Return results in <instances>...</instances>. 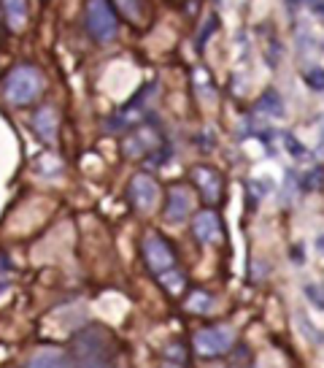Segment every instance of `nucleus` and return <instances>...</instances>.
<instances>
[{
  "instance_id": "obj_1",
  "label": "nucleus",
  "mask_w": 324,
  "mask_h": 368,
  "mask_svg": "<svg viewBox=\"0 0 324 368\" xmlns=\"http://www.w3.org/2000/svg\"><path fill=\"white\" fill-rule=\"evenodd\" d=\"M143 260L149 266V271L157 276V281L171 292V295H182L186 290V276L179 268V257L176 249L171 246L168 238H162L160 233H146L143 244H140Z\"/></svg>"
},
{
  "instance_id": "obj_2",
  "label": "nucleus",
  "mask_w": 324,
  "mask_h": 368,
  "mask_svg": "<svg viewBox=\"0 0 324 368\" xmlns=\"http://www.w3.org/2000/svg\"><path fill=\"white\" fill-rule=\"evenodd\" d=\"M73 368H119L116 341L114 336L100 327L90 325L73 338Z\"/></svg>"
},
{
  "instance_id": "obj_3",
  "label": "nucleus",
  "mask_w": 324,
  "mask_h": 368,
  "mask_svg": "<svg viewBox=\"0 0 324 368\" xmlns=\"http://www.w3.org/2000/svg\"><path fill=\"white\" fill-rule=\"evenodd\" d=\"M44 90V76L38 68L33 65H16L8 79H5V97L14 103V106H27L33 103Z\"/></svg>"
},
{
  "instance_id": "obj_4",
  "label": "nucleus",
  "mask_w": 324,
  "mask_h": 368,
  "mask_svg": "<svg viewBox=\"0 0 324 368\" xmlns=\"http://www.w3.org/2000/svg\"><path fill=\"white\" fill-rule=\"evenodd\" d=\"M235 347V330L227 325H214L195 333V349L200 358H222Z\"/></svg>"
},
{
  "instance_id": "obj_5",
  "label": "nucleus",
  "mask_w": 324,
  "mask_h": 368,
  "mask_svg": "<svg viewBox=\"0 0 324 368\" xmlns=\"http://www.w3.org/2000/svg\"><path fill=\"white\" fill-rule=\"evenodd\" d=\"M87 30L97 44H108L116 36V14L108 0H90L87 3Z\"/></svg>"
},
{
  "instance_id": "obj_6",
  "label": "nucleus",
  "mask_w": 324,
  "mask_h": 368,
  "mask_svg": "<svg viewBox=\"0 0 324 368\" xmlns=\"http://www.w3.org/2000/svg\"><path fill=\"white\" fill-rule=\"evenodd\" d=\"M127 195H130V203H133V209L136 211H151L154 206H157V198H160V187L157 182L149 176V174H136L133 176V182H130V189H127Z\"/></svg>"
},
{
  "instance_id": "obj_7",
  "label": "nucleus",
  "mask_w": 324,
  "mask_h": 368,
  "mask_svg": "<svg viewBox=\"0 0 324 368\" xmlns=\"http://www.w3.org/2000/svg\"><path fill=\"white\" fill-rule=\"evenodd\" d=\"M160 143H162V136L154 128L143 125V128H138L136 133H130V136L122 141V149H125L127 157L136 160V157H149L154 149H160Z\"/></svg>"
},
{
  "instance_id": "obj_8",
  "label": "nucleus",
  "mask_w": 324,
  "mask_h": 368,
  "mask_svg": "<svg viewBox=\"0 0 324 368\" xmlns=\"http://www.w3.org/2000/svg\"><path fill=\"white\" fill-rule=\"evenodd\" d=\"M192 233L200 244H219L222 241V222L214 209H203L192 220Z\"/></svg>"
},
{
  "instance_id": "obj_9",
  "label": "nucleus",
  "mask_w": 324,
  "mask_h": 368,
  "mask_svg": "<svg viewBox=\"0 0 324 368\" xmlns=\"http://www.w3.org/2000/svg\"><path fill=\"white\" fill-rule=\"evenodd\" d=\"M192 179H195L197 189L203 192V198L208 203H219V198H222V176L211 165H195L192 168Z\"/></svg>"
},
{
  "instance_id": "obj_10",
  "label": "nucleus",
  "mask_w": 324,
  "mask_h": 368,
  "mask_svg": "<svg viewBox=\"0 0 324 368\" xmlns=\"http://www.w3.org/2000/svg\"><path fill=\"white\" fill-rule=\"evenodd\" d=\"M192 211V195L189 189L176 184L168 189V203H165V220L168 222H184Z\"/></svg>"
},
{
  "instance_id": "obj_11",
  "label": "nucleus",
  "mask_w": 324,
  "mask_h": 368,
  "mask_svg": "<svg viewBox=\"0 0 324 368\" xmlns=\"http://www.w3.org/2000/svg\"><path fill=\"white\" fill-rule=\"evenodd\" d=\"M33 130L38 133V138L44 141V143H54V138H57V114H54V108H38L36 114H33Z\"/></svg>"
},
{
  "instance_id": "obj_12",
  "label": "nucleus",
  "mask_w": 324,
  "mask_h": 368,
  "mask_svg": "<svg viewBox=\"0 0 324 368\" xmlns=\"http://www.w3.org/2000/svg\"><path fill=\"white\" fill-rule=\"evenodd\" d=\"M27 368H73L71 366V360H68V355H62L60 349H44V352H38Z\"/></svg>"
},
{
  "instance_id": "obj_13",
  "label": "nucleus",
  "mask_w": 324,
  "mask_h": 368,
  "mask_svg": "<svg viewBox=\"0 0 324 368\" xmlns=\"http://www.w3.org/2000/svg\"><path fill=\"white\" fill-rule=\"evenodd\" d=\"M3 11H5V22L14 30H22L27 22V3L25 0H3Z\"/></svg>"
},
{
  "instance_id": "obj_14",
  "label": "nucleus",
  "mask_w": 324,
  "mask_h": 368,
  "mask_svg": "<svg viewBox=\"0 0 324 368\" xmlns=\"http://www.w3.org/2000/svg\"><path fill=\"white\" fill-rule=\"evenodd\" d=\"M184 306L192 312V314H208V312H214L216 301H214V295L205 292V290H192V292L186 295Z\"/></svg>"
},
{
  "instance_id": "obj_15",
  "label": "nucleus",
  "mask_w": 324,
  "mask_h": 368,
  "mask_svg": "<svg viewBox=\"0 0 324 368\" xmlns=\"http://www.w3.org/2000/svg\"><path fill=\"white\" fill-rule=\"evenodd\" d=\"M257 111L260 114H268V117H284V103H281V97H278V92H265L262 97H260V103H257Z\"/></svg>"
},
{
  "instance_id": "obj_16",
  "label": "nucleus",
  "mask_w": 324,
  "mask_h": 368,
  "mask_svg": "<svg viewBox=\"0 0 324 368\" xmlns=\"http://www.w3.org/2000/svg\"><path fill=\"white\" fill-rule=\"evenodd\" d=\"M116 5L130 22H140V0H116Z\"/></svg>"
},
{
  "instance_id": "obj_17",
  "label": "nucleus",
  "mask_w": 324,
  "mask_h": 368,
  "mask_svg": "<svg viewBox=\"0 0 324 368\" xmlns=\"http://www.w3.org/2000/svg\"><path fill=\"white\" fill-rule=\"evenodd\" d=\"M322 184H324V168H319V165L303 176V189H319Z\"/></svg>"
},
{
  "instance_id": "obj_18",
  "label": "nucleus",
  "mask_w": 324,
  "mask_h": 368,
  "mask_svg": "<svg viewBox=\"0 0 324 368\" xmlns=\"http://www.w3.org/2000/svg\"><path fill=\"white\" fill-rule=\"evenodd\" d=\"M306 295H308V301H311L316 309L324 312V284H308V287H306Z\"/></svg>"
},
{
  "instance_id": "obj_19",
  "label": "nucleus",
  "mask_w": 324,
  "mask_h": 368,
  "mask_svg": "<svg viewBox=\"0 0 324 368\" xmlns=\"http://www.w3.org/2000/svg\"><path fill=\"white\" fill-rule=\"evenodd\" d=\"M306 82H308V87L316 92L324 90V68H311L308 73H306Z\"/></svg>"
},
{
  "instance_id": "obj_20",
  "label": "nucleus",
  "mask_w": 324,
  "mask_h": 368,
  "mask_svg": "<svg viewBox=\"0 0 324 368\" xmlns=\"http://www.w3.org/2000/svg\"><path fill=\"white\" fill-rule=\"evenodd\" d=\"M286 149H289L295 157H303V154H306V146H303L297 138H292V136H286Z\"/></svg>"
},
{
  "instance_id": "obj_21",
  "label": "nucleus",
  "mask_w": 324,
  "mask_h": 368,
  "mask_svg": "<svg viewBox=\"0 0 324 368\" xmlns=\"http://www.w3.org/2000/svg\"><path fill=\"white\" fill-rule=\"evenodd\" d=\"M311 5H314L316 14H324V0H311Z\"/></svg>"
},
{
  "instance_id": "obj_22",
  "label": "nucleus",
  "mask_w": 324,
  "mask_h": 368,
  "mask_svg": "<svg viewBox=\"0 0 324 368\" xmlns=\"http://www.w3.org/2000/svg\"><path fill=\"white\" fill-rule=\"evenodd\" d=\"M5 290H8V276H3V274H0V295H3Z\"/></svg>"
},
{
  "instance_id": "obj_23",
  "label": "nucleus",
  "mask_w": 324,
  "mask_h": 368,
  "mask_svg": "<svg viewBox=\"0 0 324 368\" xmlns=\"http://www.w3.org/2000/svg\"><path fill=\"white\" fill-rule=\"evenodd\" d=\"M160 368H184V363H173V360H162Z\"/></svg>"
},
{
  "instance_id": "obj_24",
  "label": "nucleus",
  "mask_w": 324,
  "mask_h": 368,
  "mask_svg": "<svg viewBox=\"0 0 324 368\" xmlns=\"http://www.w3.org/2000/svg\"><path fill=\"white\" fill-rule=\"evenodd\" d=\"M286 3H289L292 8H297V3H300V0H286Z\"/></svg>"
},
{
  "instance_id": "obj_25",
  "label": "nucleus",
  "mask_w": 324,
  "mask_h": 368,
  "mask_svg": "<svg viewBox=\"0 0 324 368\" xmlns=\"http://www.w3.org/2000/svg\"><path fill=\"white\" fill-rule=\"evenodd\" d=\"M319 246H322V249H324V235H322V241H319Z\"/></svg>"
}]
</instances>
